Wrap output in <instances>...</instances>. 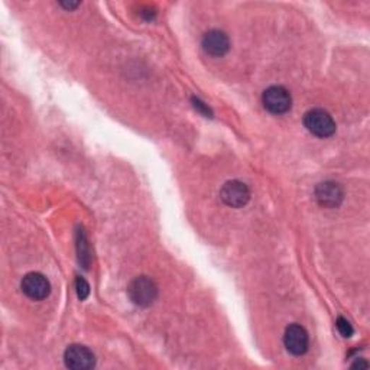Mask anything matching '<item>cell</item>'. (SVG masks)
<instances>
[{
  "label": "cell",
  "mask_w": 370,
  "mask_h": 370,
  "mask_svg": "<svg viewBox=\"0 0 370 370\" xmlns=\"http://www.w3.org/2000/svg\"><path fill=\"white\" fill-rule=\"evenodd\" d=\"M306 131L317 138H330L335 133V123L328 112L323 109H313L304 116Z\"/></svg>",
  "instance_id": "1"
},
{
  "label": "cell",
  "mask_w": 370,
  "mask_h": 370,
  "mask_svg": "<svg viewBox=\"0 0 370 370\" xmlns=\"http://www.w3.org/2000/svg\"><path fill=\"white\" fill-rule=\"evenodd\" d=\"M128 294L135 305L146 308L155 302L158 297V287L150 280V278L138 276L129 284Z\"/></svg>",
  "instance_id": "2"
},
{
  "label": "cell",
  "mask_w": 370,
  "mask_h": 370,
  "mask_svg": "<svg viewBox=\"0 0 370 370\" xmlns=\"http://www.w3.org/2000/svg\"><path fill=\"white\" fill-rule=\"evenodd\" d=\"M262 103L265 109L272 114H284L290 112L292 106V99L290 91L282 85H272L265 90L262 96Z\"/></svg>",
  "instance_id": "3"
},
{
  "label": "cell",
  "mask_w": 370,
  "mask_h": 370,
  "mask_svg": "<svg viewBox=\"0 0 370 370\" xmlns=\"http://www.w3.org/2000/svg\"><path fill=\"white\" fill-rule=\"evenodd\" d=\"M22 292L34 301H42L51 294V284L40 272H30L23 276L20 282Z\"/></svg>",
  "instance_id": "4"
},
{
  "label": "cell",
  "mask_w": 370,
  "mask_h": 370,
  "mask_svg": "<svg viewBox=\"0 0 370 370\" xmlns=\"http://www.w3.org/2000/svg\"><path fill=\"white\" fill-rule=\"evenodd\" d=\"M220 198L226 205L232 208H240L249 203L251 191L244 182L233 179V181H227L223 185V189L220 191Z\"/></svg>",
  "instance_id": "5"
},
{
  "label": "cell",
  "mask_w": 370,
  "mask_h": 370,
  "mask_svg": "<svg viewBox=\"0 0 370 370\" xmlns=\"http://www.w3.org/2000/svg\"><path fill=\"white\" fill-rule=\"evenodd\" d=\"M64 362H66V366L70 369L88 370L91 367H95L96 357L88 347L73 345L66 350Z\"/></svg>",
  "instance_id": "6"
},
{
  "label": "cell",
  "mask_w": 370,
  "mask_h": 370,
  "mask_svg": "<svg viewBox=\"0 0 370 370\" xmlns=\"http://www.w3.org/2000/svg\"><path fill=\"white\" fill-rule=\"evenodd\" d=\"M308 333L299 324H291L284 334V345L294 356H302L308 350Z\"/></svg>",
  "instance_id": "7"
},
{
  "label": "cell",
  "mask_w": 370,
  "mask_h": 370,
  "mask_svg": "<svg viewBox=\"0 0 370 370\" xmlns=\"http://www.w3.org/2000/svg\"><path fill=\"white\" fill-rule=\"evenodd\" d=\"M343 190L340 185L333 181L321 182L316 189V198L320 205L327 208H335L343 201Z\"/></svg>",
  "instance_id": "8"
},
{
  "label": "cell",
  "mask_w": 370,
  "mask_h": 370,
  "mask_svg": "<svg viewBox=\"0 0 370 370\" xmlns=\"http://www.w3.org/2000/svg\"><path fill=\"white\" fill-rule=\"evenodd\" d=\"M203 49L211 56H223L230 48L229 37L219 29L208 30L203 37Z\"/></svg>",
  "instance_id": "9"
},
{
  "label": "cell",
  "mask_w": 370,
  "mask_h": 370,
  "mask_svg": "<svg viewBox=\"0 0 370 370\" xmlns=\"http://www.w3.org/2000/svg\"><path fill=\"white\" fill-rule=\"evenodd\" d=\"M335 327L345 338H349L353 335V327L352 324L345 318V317H338L335 321Z\"/></svg>",
  "instance_id": "10"
},
{
  "label": "cell",
  "mask_w": 370,
  "mask_h": 370,
  "mask_svg": "<svg viewBox=\"0 0 370 370\" xmlns=\"http://www.w3.org/2000/svg\"><path fill=\"white\" fill-rule=\"evenodd\" d=\"M76 288H77V295L80 299H85L90 294V287L85 282V280L83 278H77V282H76Z\"/></svg>",
  "instance_id": "11"
},
{
  "label": "cell",
  "mask_w": 370,
  "mask_h": 370,
  "mask_svg": "<svg viewBox=\"0 0 370 370\" xmlns=\"http://www.w3.org/2000/svg\"><path fill=\"white\" fill-rule=\"evenodd\" d=\"M193 103H194V107L198 110V112H201L203 114H205V116H211V112H210V109L201 102V100H198V99H193Z\"/></svg>",
  "instance_id": "12"
},
{
  "label": "cell",
  "mask_w": 370,
  "mask_h": 370,
  "mask_svg": "<svg viewBox=\"0 0 370 370\" xmlns=\"http://www.w3.org/2000/svg\"><path fill=\"white\" fill-rule=\"evenodd\" d=\"M352 367H369V363L364 362L363 359H356V362L352 364Z\"/></svg>",
  "instance_id": "13"
},
{
  "label": "cell",
  "mask_w": 370,
  "mask_h": 370,
  "mask_svg": "<svg viewBox=\"0 0 370 370\" xmlns=\"http://www.w3.org/2000/svg\"><path fill=\"white\" fill-rule=\"evenodd\" d=\"M61 6H64L67 9H74V8H78L80 4H61Z\"/></svg>",
  "instance_id": "14"
}]
</instances>
